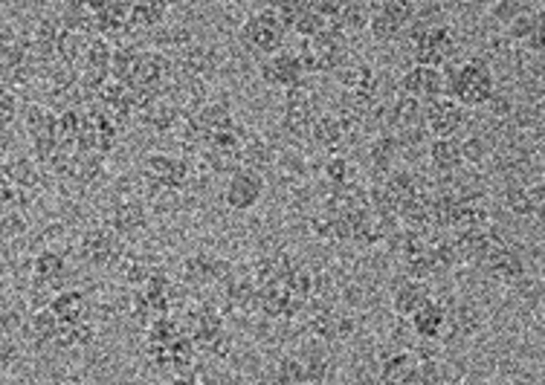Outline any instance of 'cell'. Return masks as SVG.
Returning a JSON list of instances; mask_svg holds the SVG:
<instances>
[{"mask_svg":"<svg viewBox=\"0 0 545 385\" xmlns=\"http://www.w3.org/2000/svg\"><path fill=\"white\" fill-rule=\"evenodd\" d=\"M444 96L455 99L462 108H482L496 93V76L482 55L453 67L444 64Z\"/></svg>","mask_w":545,"mask_h":385,"instance_id":"1","label":"cell"},{"mask_svg":"<svg viewBox=\"0 0 545 385\" xmlns=\"http://www.w3.org/2000/svg\"><path fill=\"white\" fill-rule=\"evenodd\" d=\"M412 43V55H415V64L426 67H444L450 64V58L455 55V29L444 24H423L418 26L409 38Z\"/></svg>","mask_w":545,"mask_h":385,"instance_id":"2","label":"cell"},{"mask_svg":"<svg viewBox=\"0 0 545 385\" xmlns=\"http://www.w3.org/2000/svg\"><path fill=\"white\" fill-rule=\"evenodd\" d=\"M241 38L261 55H270L285 50L287 43V26L282 21V14L276 9L261 6L258 12H253L241 26Z\"/></svg>","mask_w":545,"mask_h":385,"instance_id":"3","label":"cell"},{"mask_svg":"<svg viewBox=\"0 0 545 385\" xmlns=\"http://www.w3.org/2000/svg\"><path fill=\"white\" fill-rule=\"evenodd\" d=\"M316 122V108H314V91L305 79L297 82L285 91V113H282V128L293 140H311V128Z\"/></svg>","mask_w":545,"mask_h":385,"instance_id":"4","label":"cell"},{"mask_svg":"<svg viewBox=\"0 0 545 385\" xmlns=\"http://www.w3.org/2000/svg\"><path fill=\"white\" fill-rule=\"evenodd\" d=\"M409 324L418 339H441V342H450V339L462 331V324L455 322L450 307L444 302H438L435 295L409 316Z\"/></svg>","mask_w":545,"mask_h":385,"instance_id":"5","label":"cell"},{"mask_svg":"<svg viewBox=\"0 0 545 385\" xmlns=\"http://www.w3.org/2000/svg\"><path fill=\"white\" fill-rule=\"evenodd\" d=\"M79 258L84 264L96 266V270H108L122 261V246H120V235L111 226H93L82 235L79 241Z\"/></svg>","mask_w":545,"mask_h":385,"instance_id":"6","label":"cell"},{"mask_svg":"<svg viewBox=\"0 0 545 385\" xmlns=\"http://www.w3.org/2000/svg\"><path fill=\"white\" fill-rule=\"evenodd\" d=\"M467 122L464 108L450 96H435L423 101V125L430 137H455Z\"/></svg>","mask_w":545,"mask_h":385,"instance_id":"7","label":"cell"},{"mask_svg":"<svg viewBox=\"0 0 545 385\" xmlns=\"http://www.w3.org/2000/svg\"><path fill=\"white\" fill-rule=\"evenodd\" d=\"M264 195V171L238 166L229 174V183L224 188V200L232 212H249L256 209Z\"/></svg>","mask_w":545,"mask_h":385,"instance_id":"8","label":"cell"},{"mask_svg":"<svg viewBox=\"0 0 545 385\" xmlns=\"http://www.w3.org/2000/svg\"><path fill=\"white\" fill-rule=\"evenodd\" d=\"M145 177L163 188L180 191L191 180V162L186 157H169V154H151L145 162Z\"/></svg>","mask_w":545,"mask_h":385,"instance_id":"9","label":"cell"},{"mask_svg":"<svg viewBox=\"0 0 545 385\" xmlns=\"http://www.w3.org/2000/svg\"><path fill=\"white\" fill-rule=\"evenodd\" d=\"M261 76H264V82H268L270 87H282V91H287V87H293L297 82L307 79L305 72H302V64H299L297 53H287V50H278V53L264 55Z\"/></svg>","mask_w":545,"mask_h":385,"instance_id":"10","label":"cell"},{"mask_svg":"<svg viewBox=\"0 0 545 385\" xmlns=\"http://www.w3.org/2000/svg\"><path fill=\"white\" fill-rule=\"evenodd\" d=\"M401 93L415 96L421 101L444 96V70L441 67H426V64H415L409 72H404L401 79Z\"/></svg>","mask_w":545,"mask_h":385,"instance_id":"11","label":"cell"},{"mask_svg":"<svg viewBox=\"0 0 545 385\" xmlns=\"http://www.w3.org/2000/svg\"><path fill=\"white\" fill-rule=\"evenodd\" d=\"M401 154H404V148H401V142H397V137L392 130L380 133V137L372 140V145H368V162H372L377 180H383V177H386L397 166Z\"/></svg>","mask_w":545,"mask_h":385,"instance_id":"12","label":"cell"},{"mask_svg":"<svg viewBox=\"0 0 545 385\" xmlns=\"http://www.w3.org/2000/svg\"><path fill=\"white\" fill-rule=\"evenodd\" d=\"M430 299H433V290H430V284H426V281L406 278L404 284L394 290V295H392V310H394V316L409 319L423 302H430Z\"/></svg>","mask_w":545,"mask_h":385,"instance_id":"13","label":"cell"},{"mask_svg":"<svg viewBox=\"0 0 545 385\" xmlns=\"http://www.w3.org/2000/svg\"><path fill=\"white\" fill-rule=\"evenodd\" d=\"M336 79H340L343 91L351 93H365V96H377V79H375V70L357 62V58H348V62L336 70Z\"/></svg>","mask_w":545,"mask_h":385,"instance_id":"14","label":"cell"},{"mask_svg":"<svg viewBox=\"0 0 545 385\" xmlns=\"http://www.w3.org/2000/svg\"><path fill=\"white\" fill-rule=\"evenodd\" d=\"M50 310L58 322H82V319H91L93 307L82 290H58L50 302Z\"/></svg>","mask_w":545,"mask_h":385,"instance_id":"15","label":"cell"},{"mask_svg":"<svg viewBox=\"0 0 545 385\" xmlns=\"http://www.w3.org/2000/svg\"><path fill=\"white\" fill-rule=\"evenodd\" d=\"M149 220V212H145V203L140 197H125L120 200V206L111 215V229L116 235H134L145 226Z\"/></svg>","mask_w":545,"mask_h":385,"instance_id":"16","label":"cell"},{"mask_svg":"<svg viewBox=\"0 0 545 385\" xmlns=\"http://www.w3.org/2000/svg\"><path fill=\"white\" fill-rule=\"evenodd\" d=\"M348 130L351 128L340 120V116H336V113H326V116H316V122L311 128V140L319 148H326V151H336V148L345 142Z\"/></svg>","mask_w":545,"mask_h":385,"instance_id":"17","label":"cell"},{"mask_svg":"<svg viewBox=\"0 0 545 385\" xmlns=\"http://www.w3.org/2000/svg\"><path fill=\"white\" fill-rule=\"evenodd\" d=\"M0 168L6 171V177L12 180V186L26 188V191L38 188L41 180H44V171H41V166H38V162H35L33 157H12L9 162H4Z\"/></svg>","mask_w":545,"mask_h":385,"instance_id":"18","label":"cell"},{"mask_svg":"<svg viewBox=\"0 0 545 385\" xmlns=\"http://www.w3.org/2000/svg\"><path fill=\"white\" fill-rule=\"evenodd\" d=\"M423 125V101L415 96L401 93L394 99V105L389 108V130L397 128H418Z\"/></svg>","mask_w":545,"mask_h":385,"instance_id":"19","label":"cell"},{"mask_svg":"<svg viewBox=\"0 0 545 385\" xmlns=\"http://www.w3.org/2000/svg\"><path fill=\"white\" fill-rule=\"evenodd\" d=\"M169 12L166 0H134V6L128 9V29H151L163 24Z\"/></svg>","mask_w":545,"mask_h":385,"instance_id":"20","label":"cell"},{"mask_svg":"<svg viewBox=\"0 0 545 385\" xmlns=\"http://www.w3.org/2000/svg\"><path fill=\"white\" fill-rule=\"evenodd\" d=\"M415 365H418V360L412 357L409 351H397V353H392L386 362H383L380 380L383 382H392V385L415 382Z\"/></svg>","mask_w":545,"mask_h":385,"instance_id":"21","label":"cell"},{"mask_svg":"<svg viewBox=\"0 0 545 385\" xmlns=\"http://www.w3.org/2000/svg\"><path fill=\"white\" fill-rule=\"evenodd\" d=\"M64 275H67V261L62 253H55V249H41V253L33 258V278L53 281V284L62 287Z\"/></svg>","mask_w":545,"mask_h":385,"instance_id":"22","label":"cell"},{"mask_svg":"<svg viewBox=\"0 0 545 385\" xmlns=\"http://www.w3.org/2000/svg\"><path fill=\"white\" fill-rule=\"evenodd\" d=\"M430 159L438 171H455L462 166V142L455 137H433Z\"/></svg>","mask_w":545,"mask_h":385,"instance_id":"23","label":"cell"},{"mask_svg":"<svg viewBox=\"0 0 545 385\" xmlns=\"http://www.w3.org/2000/svg\"><path fill=\"white\" fill-rule=\"evenodd\" d=\"M276 162V157H273V148L264 142V140H258V137H247L244 142H241V166H247V168H256V171H268L270 166Z\"/></svg>","mask_w":545,"mask_h":385,"instance_id":"24","label":"cell"},{"mask_svg":"<svg viewBox=\"0 0 545 385\" xmlns=\"http://www.w3.org/2000/svg\"><path fill=\"white\" fill-rule=\"evenodd\" d=\"M191 120H195V125L203 133H209V130H218V128L229 125L232 122V113H229L227 105H220V101H203V105L195 113H191Z\"/></svg>","mask_w":545,"mask_h":385,"instance_id":"25","label":"cell"},{"mask_svg":"<svg viewBox=\"0 0 545 385\" xmlns=\"http://www.w3.org/2000/svg\"><path fill=\"white\" fill-rule=\"evenodd\" d=\"M55 328H58V319H55V313H53L50 307H38V310H33V316H29L26 324H24V331L35 339V345L50 342L53 333H55Z\"/></svg>","mask_w":545,"mask_h":385,"instance_id":"26","label":"cell"},{"mask_svg":"<svg viewBox=\"0 0 545 385\" xmlns=\"http://www.w3.org/2000/svg\"><path fill=\"white\" fill-rule=\"evenodd\" d=\"M336 26H340L345 35L360 33V29L368 26V9L357 4V0H345V4H340V12H336Z\"/></svg>","mask_w":545,"mask_h":385,"instance_id":"27","label":"cell"},{"mask_svg":"<svg viewBox=\"0 0 545 385\" xmlns=\"http://www.w3.org/2000/svg\"><path fill=\"white\" fill-rule=\"evenodd\" d=\"M302 362V382H326L328 380V357L322 351H311L307 348L305 353H299Z\"/></svg>","mask_w":545,"mask_h":385,"instance_id":"28","label":"cell"},{"mask_svg":"<svg viewBox=\"0 0 545 385\" xmlns=\"http://www.w3.org/2000/svg\"><path fill=\"white\" fill-rule=\"evenodd\" d=\"M137 53H140V50H134V47H116V50L111 53L108 76H111L113 82H122V84H125V82L131 79V72H134Z\"/></svg>","mask_w":545,"mask_h":385,"instance_id":"29","label":"cell"},{"mask_svg":"<svg viewBox=\"0 0 545 385\" xmlns=\"http://www.w3.org/2000/svg\"><path fill=\"white\" fill-rule=\"evenodd\" d=\"M377 12H383L389 21H394L401 29H406L412 21H415L418 6H415V0H383V4L377 6Z\"/></svg>","mask_w":545,"mask_h":385,"instance_id":"30","label":"cell"},{"mask_svg":"<svg viewBox=\"0 0 545 385\" xmlns=\"http://www.w3.org/2000/svg\"><path fill=\"white\" fill-rule=\"evenodd\" d=\"M183 278H186V284H195V287L212 284V273H209V258H203V255L186 258V261H183Z\"/></svg>","mask_w":545,"mask_h":385,"instance_id":"31","label":"cell"},{"mask_svg":"<svg viewBox=\"0 0 545 385\" xmlns=\"http://www.w3.org/2000/svg\"><path fill=\"white\" fill-rule=\"evenodd\" d=\"M326 180L331 186H345V183H355V166H351L348 157H331L326 162Z\"/></svg>","mask_w":545,"mask_h":385,"instance_id":"32","label":"cell"},{"mask_svg":"<svg viewBox=\"0 0 545 385\" xmlns=\"http://www.w3.org/2000/svg\"><path fill=\"white\" fill-rule=\"evenodd\" d=\"M505 209L513 212L517 217H531V203H528V191L525 186L513 183L505 188Z\"/></svg>","mask_w":545,"mask_h":385,"instance_id":"33","label":"cell"},{"mask_svg":"<svg viewBox=\"0 0 545 385\" xmlns=\"http://www.w3.org/2000/svg\"><path fill=\"white\" fill-rule=\"evenodd\" d=\"M62 290L53 281H41V278H33V284H29V307L38 310V307H50L53 295Z\"/></svg>","mask_w":545,"mask_h":385,"instance_id":"34","label":"cell"},{"mask_svg":"<svg viewBox=\"0 0 545 385\" xmlns=\"http://www.w3.org/2000/svg\"><path fill=\"white\" fill-rule=\"evenodd\" d=\"M488 142H484L482 137H470L462 142V162H467V166H484L488 162Z\"/></svg>","mask_w":545,"mask_h":385,"instance_id":"35","label":"cell"},{"mask_svg":"<svg viewBox=\"0 0 545 385\" xmlns=\"http://www.w3.org/2000/svg\"><path fill=\"white\" fill-rule=\"evenodd\" d=\"M278 382H302V362L299 357H282V362H278Z\"/></svg>","mask_w":545,"mask_h":385,"instance_id":"36","label":"cell"},{"mask_svg":"<svg viewBox=\"0 0 545 385\" xmlns=\"http://www.w3.org/2000/svg\"><path fill=\"white\" fill-rule=\"evenodd\" d=\"M525 191H528V203H531V217H540L542 215V206H545V188H542V183L525 186Z\"/></svg>","mask_w":545,"mask_h":385,"instance_id":"37","label":"cell"},{"mask_svg":"<svg viewBox=\"0 0 545 385\" xmlns=\"http://www.w3.org/2000/svg\"><path fill=\"white\" fill-rule=\"evenodd\" d=\"M542 43H545V26L537 24V26L531 29V33H528V35L522 38V47L531 50L534 55H540V53H542Z\"/></svg>","mask_w":545,"mask_h":385,"instance_id":"38","label":"cell"},{"mask_svg":"<svg viewBox=\"0 0 545 385\" xmlns=\"http://www.w3.org/2000/svg\"><path fill=\"white\" fill-rule=\"evenodd\" d=\"M484 105L491 108V113H493V116H508V113L513 111L511 99H508V96H499V93H493L488 101H484Z\"/></svg>","mask_w":545,"mask_h":385,"instance_id":"39","label":"cell"},{"mask_svg":"<svg viewBox=\"0 0 545 385\" xmlns=\"http://www.w3.org/2000/svg\"><path fill=\"white\" fill-rule=\"evenodd\" d=\"M21 328L18 313H0V336H9L12 331Z\"/></svg>","mask_w":545,"mask_h":385,"instance_id":"40","label":"cell"},{"mask_svg":"<svg viewBox=\"0 0 545 385\" xmlns=\"http://www.w3.org/2000/svg\"><path fill=\"white\" fill-rule=\"evenodd\" d=\"M15 35H18V33H15V26L6 18H0V50H4Z\"/></svg>","mask_w":545,"mask_h":385,"instance_id":"41","label":"cell"},{"mask_svg":"<svg viewBox=\"0 0 545 385\" xmlns=\"http://www.w3.org/2000/svg\"><path fill=\"white\" fill-rule=\"evenodd\" d=\"M444 6H464V4H470V0H441Z\"/></svg>","mask_w":545,"mask_h":385,"instance_id":"42","label":"cell"},{"mask_svg":"<svg viewBox=\"0 0 545 385\" xmlns=\"http://www.w3.org/2000/svg\"><path fill=\"white\" fill-rule=\"evenodd\" d=\"M169 6H178V4H183V0H166Z\"/></svg>","mask_w":545,"mask_h":385,"instance_id":"43","label":"cell"}]
</instances>
